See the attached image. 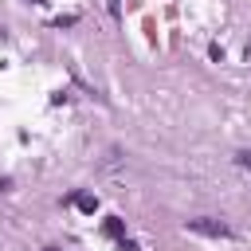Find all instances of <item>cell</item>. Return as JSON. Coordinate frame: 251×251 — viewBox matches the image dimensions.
Wrapping results in <instances>:
<instances>
[{
	"instance_id": "obj_4",
	"label": "cell",
	"mask_w": 251,
	"mask_h": 251,
	"mask_svg": "<svg viewBox=\"0 0 251 251\" xmlns=\"http://www.w3.org/2000/svg\"><path fill=\"white\" fill-rule=\"evenodd\" d=\"M235 161H239V165H243V169L251 173V153H235Z\"/></svg>"
},
{
	"instance_id": "obj_3",
	"label": "cell",
	"mask_w": 251,
	"mask_h": 251,
	"mask_svg": "<svg viewBox=\"0 0 251 251\" xmlns=\"http://www.w3.org/2000/svg\"><path fill=\"white\" fill-rule=\"evenodd\" d=\"M106 231H110L114 239H126V227H122V220H118V216H110V220H106Z\"/></svg>"
},
{
	"instance_id": "obj_2",
	"label": "cell",
	"mask_w": 251,
	"mask_h": 251,
	"mask_svg": "<svg viewBox=\"0 0 251 251\" xmlns=\"http://www.w3.org/2000/svg\"><path fill=\"white\" fill-rule=\"evenodd\" d=\"M75 204H78L82 212H94V208H98V196H90V192H82V196H75Z\"/></svg>"
},
{
	"instance_id": "obj_1",
	"label": "cell",
	"mask_w": 251,
	"mask_h": 251,
	"mask_svg": "<svg viewBox=\"0 0 251 251\" xmlns=\"http://www.w3.org/2000/svg\"><path fill=\"white\" fill-rule=\"evenodd\" d=\"M188 231H196V235H212V239H224V235H231V227L227 224H220V220H188Z\"/></svg>"
},
{
	"instance_id": "obj_5",
	"label": "cell",
	"mask_w": 251,
	"mask_h": 251,
	"mask_svg": "<svg viewBox=\"0 0 251 251\" xmlns=\"http://www.w3.org/2000/svg\"><path fill=\"white\" fill-rule=\"evenodd\" d=\"M122 251H137V243L133 239H122Z\"/></svg>"
}]
</instances>
